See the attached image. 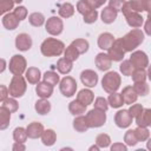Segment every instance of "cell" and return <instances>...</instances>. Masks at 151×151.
<instances>
[{"label": "cell", "instance_id": "obj_1", "mask_svg": "<svg viewBox=\"0 0 151 151\" xmlns=\"http://www.w3.org/2000/svg\"><path fill=\"white\" fill-rule=\"evenodd\" d=\"M125 52H132L144 41V32L139 28H133L127 32L123 38H119Z\"/></svg>", "mask_w": 151, "mask_h": 151}, {"label": "cell", "instance_id": "obj_2", "mask_svg": "<svg viewBox=\"0 0 151 151\" xmlns=\"http://www.w3.org/2000/svg\"><path fill=\"white\" fill-rule=\"evenodd\" d=\"M40 52L45 57H59L65 52V44L55 38H47L40 46Z\"/></svg>", "mask_w": 151, "mask_h": 151}, {"label": "cell", "instance_id": "obj_3", "mask_svg": "<svg viewBox=\"0 0 151 151\" xmlns=\"http://www.w3.org/2000/svg\"><path fill=\"white\" fill-rule=\"evenodd\" d=\"M120 84H122V78L114 71L107 72L101 79V87L109 94L117 92V90L120 87Z\"/></svg>", "mask_w": 151, "mask_h": 151}, {"label": "cell", "instance_id": "obj_4", "mask_svg": "<svg viewBox=\"0 0 151 151\" xmlns=\"http://www.w3.org/2000/svg\"><path fill=\"white\" fill-rule=\"evenodd\" d=\"M122 12H123V14H124V17L126 19V22H127V25L130 27H132V28H139L144 24V19H143L142 14L138 13V12H134L130 7V5H129L127 1L125 2Z\"/></svg>", "mask_w": 151, "mask_h": 151}, {"label": "cell", "instance_id": "obj_5", "mask_svg": "<svg viewBox=\"0 0 151 151\" xmlns=\"http://www.w3.org/2000/svg\"><path fill=\"white\" fill-rule=\"evenodd\" d=\"M26 88H27L26 78H24L22 76H13L8 86L9 96L14 98H20L25 94Z\"/></svg>", "mask_w": 151, "mask_h": 151}, {"label": "cell", "instance_id": "obj_6", "mask_svg": "<svg viewBox=\"0 0 151 151\" xmlns=\"http://www.w3.org/2000/svg\"><path fill=\"white\" fill-rule=\"evenodd\" d=\"M86 122L88 124L90 129H94V127H100L105 124L106 122V113L104 111H100L98 109H92L90 110L86 114Z\"/></svg>", "mask_w": 151, "mask_h": 151}, {"label": "cell", "instance_id": "obj_7", "mask_svg": "<svg viewBox=\"0 0 151 151\" xmlns=\"http://www.w3.org/2000/svg\"><path fill=\"white\" fill-rule=\"evenodd\" d=\"M26 67H27V61L25 57L20 54H14L11 58L9 64H8L9 72L13 76H22V73L26 72Z\"/></svg>", "mask_w": 151, "mask_h": 151}, {"label": "cell", "instance_id": "obj_8", "mask_svg": "<svg viewBox=\"0 0 151 151\" xmlns=\"http://www.w3.org/2000/svg\"><path fill=\"white\" fill-rule=\"evenodd\" d=\"M60 92L64 97H72L77 91V81L72 77H64L59 83Z\"/></svg>", "mask_w": 151, "mask_h": 151}, {"label": "cell", "instance_id": "obj_9", "mask_svg": "<svg viewBox=\"0 0 151 151\" xmlns=\"http://www.w3.org/2000/svg\"><path fill=\"white\" fill-rule=\"evenodd\" d=\"M46 32L51 35H59L64 29V22L59 17H51L45 22Z\"/></svg>", "mask_w": 151, "mask_h": 151}, {"label": "cell", "instance_id": "obj_10", "mask_svg": "<svg viewBox=\"0 0 151 151\" xmlns=\"http://www.w3.org/2000/svg\"><path fill=\"white\" fill-rule=\"evenodd\" d=\"M130 61L134 68H146L149 66V57L143 51H133L131 53Z\"/></svg>", "mask_w": 151, "mask_h": 151}, {"label": "cell", "instance_id": "obj_11", "mask_svg": "<svg viewBox=\"0 0 151 151\" xmlns=\"http://www.w3.org/2000/svg\"><path fill=\"white\" fill-rule=\"evenodd\" d=\"M125 53L126 52L120 42V39H116L114 42L112 44V46L107 50V54L113 61H122L124 59Z\"/></svg>", "mask_w": 151, "mask_h": 151}, {"label": "cell", "instance_id": "obj_12", "mask_svg": "<svg viewBox=\"0 0 151 151\" xmlns=\"http://www.w3.org/2000/svg\"><path fill=\"white\" fill-rule=\"evenodd\" d=\"M132 116L130 114L129 110H119L114 114V123L120 129H126L132 124Z\"/></svg>", "mask_w": 151, "mask_h": 151}, {"label": "cell", "instance_id": "obj_13", "mask_svg": "<svg viewBox=\"0 0 151 151\" xmlns=\"http://www.w3.org/2000/svg\"><path fill=\"white\" fill-rule=\"evenodd\" d=\"M80 80L86 87H94L99 80L98 74L93 70H84L80 73Z\"/></svg>", "mask_w": 151, "mask_h": 151}, {"label": "cell", "instance_id": "obj_14", "mask_svg": "<svg viewBox=\"0 0 151 151\" xmlns=\"http://www.w3.org/2000/svg\"><path fill=\"white\" fill-rule=\"evenodd\" d=\"M32 44H33L32 38L27 33H20L15 38V47L21 52L28 51L32 47Z\"/></svg>", "mask_w": 151, "mask_h": 151}, {"label": "cell", "instance_id": "obj_15", "mask_svg": "<svg viewBox=\"0 0 151 151\" xmlns=\"http://www.w3.org/2000/svg\"><path fill=\"white\" fill-rule=\"evenodd\" d=\"M94 64L98 67V70H100V71H107V70H110V67L112 65V59L109 57V54L101 52V53H98L97 54V57L94 59Z\"/></svg>", "mask_w": 151, "mask_h": 151}, {"label": "cell", "instance_id": "obj_16", "mask_svg": "<svg viewBox=\"0 0 151 151\" xmlns=\"http://www.w3.org/2000/svg\"><path fill=\"white\" fill-rule=\"evenodd\" d=\"M26 130H27L28 138H31V139L40 138L41 134H42V132L45 131L42 124L39 123V122H32V123H29V124L27 125Z\"/></svg>", "mask_w": 151, "mask_h": 151}, {"label": "cell", "instance_id": "obj_17", "mask_svg": "<svg viewBox=\"0 0 151 151\" xmlns=\"http://www.w3.org/2000/svg\"><path fill=\"white\" fill-rule=\"evenodd\" d=\"M114 40L116 39H114L113 34H111L109 32H104L98 37V47L103 51H107L112 46Z\"/></svg>", "mask_w": 151, "mask_h": 151}, {"label": "cell", "instance_id": "obj_18", "mask_svg": "<svg viewBox=\"0 0 151 151\" xmlns=\"http://www.w3.org/2000/svg\"><path fill=\"white\" fill-rule=\"evenodd\" d=\"M35 92L40 98H46L47 99L53 94V85H51V84H48V83L42 80V81L37 84Z\"/></svg>", "mask_w": 151, "mask_h": 151}, {"label": "cell", "instance_id": "obj_19", "mask_svg": "<svg viewBox=\"0 0 151 151\" xmlns=\"http://www.w3.org/2000/svg\"><path fill=\"white\" fill-rule=\"evenodd\" d=\"M20 24V20L15 17L14 13H7L2 17V25L8 31H13Z\"/></svg>", "mask_w": 151, "mask_h": 151}, {"label": "cell", "instance_id": "obj_20", "mask_svg": "<svg viewBox=\"0 0 151 151\" xmlns=\"http://www.w3.org/2000/svg\"><path fill=\"white\" fill-rule=\"evenodd\" d=\"M122 97L124 99V103L127 104V105H132L137 101V98H138V94L136 93L133 86H125L122 91Z\"/></svg>", "mask_w": 151, "mask_h": 151}, {"label": "cell", "instance_id": "obj_21", "mask_svg": "<svg viewBox=\"0 0 151 151\" xmlns=\"http://www.w3.org/2000/svg\"><path fill=\"white\" fill-rule=\"evenodd\" d=\"M137 126H151V109H144L137 117H136Z\"/></svg>", "mask_w": 151, "mask_h": 151}, {"label": "cell", "instance_id": "obj_22", "mask_svg": "<svg viewBox=\"0 0 151 151\" xmlns=\"http://www.w3.org/2000/svg\"><path fill=\"white\" fill-rule=\"evenodd\" d=\"M25 78L29 84L37 85L38 83H40V79H41L40 70L37 67H28L25 72Z\"/></svg>", "mask_w": 151, "mask_h": 151}, {"label": "cell", "instance_id": "obj_23", "mask_svg": "<svg viewBox=\"0 0 151 151\" xmlns=\"http://www.w3.org/2000/svg\"><path fill=\"white\" fill-rule=\"evenodd\" d=\"M93 99H94V93L91 90H88V88H83L77 94V100H79L81 104H84L86 106L92 104Z\"/></svg>", "mask_w": 151, "mask_h": 151}, {"label": "cell", "instance_id": "obj_24", "mask_svg": "<svg viewBox=\"0 0 151 151\" xmlns=\"http://www.w3.org/2000/svg\"><path fill=\"white\" fill-rule=\"evenodd\" d=\"M117 15H118V12L116 9H113L112 7H110V6L104 7V9L100 13L101 21L104 24H112L117 19Z\"/></svg>", "mask_w": 151, "mask_h": 151}, {"label": "cell", "instance_id": "obj_25", "mask_svg": "<svg viewBox=\"0 0 151 151\" xmlns=\"http://www.w3.org/2000/svg\"><path fill=\"white\" fill-rule=\"evenodd\" d=\"M34 109H35V111H37L39 114H41V116L47 114V113L51 111V103H50L46 98H40L39 100L35 101Z\"/></svg>", "mask_w": 151, "mask_h": 151}, {"label": "cell", "instance_id": "obj_26", "mask_svg": "<svg viewBox=\"0 0 151 151\" xmlns=\"http://www.w3.org/2000/svg\"><path fill=\"white\" fill-rule=\"evenodd\" d=\"M72 63L71 60H68L67 58H60L58 61H57V70L59 73L61 74H68L71 71H72Z\"/></svg>", "mask_w": 151, "mask_h": 151}, {"label": "cell", "instance_id": "obj_27", "mask_svg": "<svg viewBox=\"0 0 151 151\" xmlns=\"http://www.w3.org/2000/svg\"><path fill=\"white\" fill-rule=\"evenodd\" d=\"M86 105H84V104H81L79 100H72L70 104H68V111H70V113L71 114H73V116H80V114H83V113H85L86 112Z\"/></svg>", "mask_w": 151, "mask_h": 151}, {"label": "cell", "instance_id": "obj_28", "mask_svg": "<svg viewBox=\"0 0 151 151\" xmlns=\"http://www.w3.org/2000/svg\"><path fill=\"white\" fill-rule=\"evenodd\" d=\"M73 129L77 131V132H86L90 127H88V124L86 122V117L80 114V116H77L73 120Z\"/></svg>", "mask_w": 151, "mask_h": 151}, {"label": "cell", "instance_id": "obj_29", "mask_svg": "<svg viewBox=\"0 0 151 151\" xmlns=\"http://www.w3.org/2000/svg\"><path fill=\"white\" fill-rule=\"evenodd\" d=\"M40 138H41V142H42L44 145H46V146H52V145L55 143V140H57V133L54 132V130L47 129V130H45V131L42 132V134H41Z\"/></svg>", "mask_w": 151, "mask_h": 151}, {"label": "cell", "instance_id": "obj_30", "mask_svg": "<svg viewBox=\"0 0 151 151\" xmlns=\"http://www.w3.org/2000/svg\"><path fill=\"white\" fill-rule=\"evenodd\" d=\"M58 13L61 18L64 19H67V18H71L73 14H74V6L70 2H64L59 6V9H58Z\"/></svg>", "mask_w": 151, "mask_h": 151}, {"label": "cell", "instance_id": "obj_31", "mask_svg": "<svg viewBox=\"0 0 151 151\" xmlns=\"http://www.w3.org/2000/svg\"><path fill=\"white\" fill-rule=\"evenodd\" d=\"M107 101H109V105L113 109H119L125 104L124 99L122 97V93H117V92L110 93V96L107 98Z\"/></svg>", "mask_w": 151, "mask_h": 151}, {"label": "cell", "instance_id": "obj_32", "mask_svg": "<svg viewBox=\"0 0 151 151\" xmlns=\"http://www.w3.org/2000/svg\"><path fill=\"white\" fill-rule=\"evenodd\" d=\"M28 21L34 27H40L45 24V17L40 12H33L28 15Z\"/></svg>", "mask_w": 151, "mask_h": 151}, {"label": "cell", "instance_id": "obj_33", "mask_svg": "<svg viewBox=\"0 0 151 151\" xmlns=\"http://www.w3.org/2000/svg\"><path fill=\"white\" fill-rule=\"evenodd\" d=\"M9 120H11V112L1 106L0 107V130H5L7 129V126L9 125Z\"/></svg>", "mask_w": 151, "mask_h": 151}, {"label": "cell", "instance_id": "obj_34", "mask_svg": "<svg viewBox=\"0 0 151 151\" xmlns=\"http://www.w3.org/2000/svg\"><path fill=\"white\" fill-rule=\"evenodd\" d=\"M28 138V134H27V130L19 126V127H15L14 131H13V139L14 142H18V143H25Z\"/></svg>", "mask_w": 151, "mask_h": 151}, {"label": "cell", "instance_id": "obj_35", "mask_svg": "<svg viewBox=\"0 0 151 151\" xmlns=\"http://www.w3.org/2000/svg\"><path fill=\"white\" fill-rule=\"evenodd\" d=\"M72 45L78 50V52H79L80 54L86 53V52L88 51V47H90L88 41H87L86 39H81V38L73 40V41H72Z\"/></svg>", "mask_w": 151, "mask_h": 151}, {"label": "cell", "instance_id": "obj_36", "mask_svg": "<svg viewBox=\"0 0 151 151\" xmlns=\"http://www.w3.org/2000/svg\"><path fill=\"white\" fill-rule=\"evenodd\" d=\"M42 79H44V81H46V83H48V84H51L53 86H55L57 84L60 83L59 76L54 71H46L44 73V76H42Z\"/></svg>", "mask_w": 151, "mask_h": 151}, {"label": "cell", "instance_id": "obj_37", "mask_svg": "<svg viewBox=\"0 0 151 151\" xmlns=\"http://www.w3.org/2000/svg\"><path fill=\"white\" fill-rule=\"evenodd\" d=\"M133 88L136 91V93L140 97H145L149 94L150 92V87L145 81H140V83H134L133 84Z\"/></svg>", "mask_w": 151, "mask_h": 151}, {"label": "cell", "instance_id": "obj_38", "mask_svg": "<svg viewBox=\"0 0 151 151\" xmlns=\"http://www.w3.org/2000/svg\"><path fill=\"white\" fill-rule=\"evenodd\" d=\"M1 106H4V107H6L11 113H14V112H17L18 111V109H19V104H18V101L15 100V98L14 97H12V98H7V99H5L4 101H2V104H1Z\"/></svg>", "mask_w": 151, "mask_h": 151}, {"label": "cell", "instance_id": "obj_39", "mask_svg": "<svg viewBox=\"0 0 151 151\" xmlns=\"http://www.w3.org/2000/svg\"><path fill=\"white\" fill-rule=\"evenodd\" d=\"M64 55H65V58H67L68 60H71V61H76V60L79 58L80 53H79V52H78V50H77V48L71 44L70 46H67V47L65 48Z\"/></svg>", "mask_w": 151, "mask_h": 151}, {"label": "cell", "instance_id": "obj_40", "mask_svg": "<svg viewBox=\"0 0 151 151\" xmlns=\"http://www.w3.org/2000/svg\"><path fill=\"white\" fill-rule=\"evenodd\" d=\"M124 142L127 146H134L138 143V138L136 136L134 130H127L124 134Z\"/></svg>", "mask_w": 151, "mask_h": 151}, {"label": "cell", "instance_id": "obj_41", "mask_svg": "<svg viewBox=\"0 0 151 151\" xmlns=\"http://www.w3.org/2000/svg\"><path fill=\"white\" fill-rule=\"evenodd\" d=\"M119 70H120V72L123 73V76L130 77V76L133 73L134 67H133L132 63H131L130 59H129V60H123V61H122V64L119 65Z\"/></svg>", "mask_w": 151, "mask_h": 151}, {"label": "cell", "instance_id": "obj_42", "mask_svg": "<svg viewBox=\"0 0 151 151\" xmlns=\"http://www.w3.org/2000/svg\"><path fill=\"white\" fill-rule=\"evenodd\" d=\"M133 83H140V81H145L147 78V73L145 71V68H134L133 73L131 74Z\"/></svg>", "mask_w": 151, "mask_h": 151}, {"label": "cell", "instance_id": "obj_43", "mask_svg": "<svg viewBox=\"0 0 151 151\" xmlns=\"http://www.w3.org/2000/svg\"><path fill=\"white\" fill-rule=\"evenodd\" d=\"M96 144L103 149V147H109L110 144H111V138L109 134L106 133H99L97 137H96Z\"/></svg>", "mask_w": 151, "mask_h": 151}, {"label": "cell", "instance_id": "obj_44", "mask_svg": "<svg viewBox=\"0 0 151 151\" xmlns=\"http://www.w3.org/2000/svg\"><path fill=\"white\" fill-rule=\"evenodd\" d=\"M134 132H136V136L138 138V142H145L150 138V131L147 130V127L137 126L134 129Z\"/></svg>", "mask_w": 151, "mask_h": 151}, {"label": "cell", "instance_id": "obj_45", "mask_svg": "<svg viewBox=\"0 0 151 151\" xmlns=\"http://www.w3.org/2000/svg\"><path fill=\"white\" fill-rule=\"evenodd\" d=\"M127 2L130 5V7L134 12H138V13L144 12L146 8V0H130Z\"/></svg>", "mask_w": 151, "mask_h": 151}, {"label": "cell", "instance_id": "obj_46", "mask_svg": "<svg viewBox=\"0 0 151 151\" xmlns=\"http://www.w3.org/2000/svg\"><path fill=\"white\" fill-rule=\"evenodd\" d=\"M93 105H94V109H98V110L104 111V112H106L107 109H109V101H107V99H105L104 97H98V98H96Z\"/></svg>", "mask_w": 151, "mask_h": 151}, {"label": "cell", "instance_id": "obj_47", "mask_svg": "<svg viewBox=\"0 0 151 151\" xmlns=\"http://www.w3.org/2000/svg\"><path fill=\"white\" fill-rule=\"evenodd\" d=\"M83 18H84L83 20H84L85 24H93L98 19V12H97V9H91L90 12H87L86 14H84Z\"/></svg>", "mask_w": 151, "mask_h": 151}, {"label": "cell", "instance_id": "obj_48", "mask_svg": "<svg viewBox=\"0 0 151 151\" xmlns=\"http://www.w3.org/2000/svg\"><path fill=\"white\" fill-rule=\"evenodd\" d=\"M92 8H91V6L86 2V0H79L78 2H77V11L80 13V14H86L87 12H90Z\"/></svg>", "mask_w": 151, "mask_h": 151}, {"label": "cell", "instance_id": "obj_49", "mask_svg": "<svg viewBox=\"0 0 151 151\" xmlns=\"http://www.w3.org/2000/svg\"><path fill=\"white\" fill-rule=\"evenodd\" d=\"M14 2L12 0H0V13L5 14L6 12H9L11 9H13Z\"/></svg>", "mask_w": 151, "mask_h": 151}, {"label": "cell", "instance_id": "obj_50", "mask_svg": "<svg viewBox=\"0 0 151 151\" xmlns=\"http://www.w3.org/2000/svg\"><path fill=\"white\" fill-rule=\"evenodd\" d=\"M13 13L15 14V17H17L20 21L25 20L26 17H27V9H26V7H24V6H18V7H15L14 11H13Z\"/></svg>", "mask_w": 151, "mask_h": 151}, {"label": "cell", "instance_id": "obj_51", "mask_svg": "<svg viewBox=\"0 0 151 151\" xmlns=\"http://www.w3.org/2000/svg\"><path fill=\"white\" fill-rule=\"evenodd\" d=\"M143 110H144V107L142 106V104H132V105L129 107V112H130V114L132 116V118H136Z\"/></svg>", "mask_w": 151, "mask_h": 151}, {"label": "cell", "instance_id": "obj_52", "mask_svg": "<svg viewBox=\"0 0 151 151\" xmlns=\"http://www.w3.org/2000/svg\"><path fill=\"white\" fill-rule=\"evenodd\" d=\"M125 2H126L125 0H110V1H109V6L112 7L113 9H116L117 12H119V11L123 9Z\"/></svg>", "mask_w": 151, "mask_h": 151}, {"label": "cell", "instance_id": "obj_53", "mask_svg": "<svg viewBox=\"0 0 151 151\" xmlns=\"http://www.w3.org/2000/svg\"><path fill=\"white\" fill-rule=\"evenodd\" d=\"M107 0H86V2L91 6L92 9H97L99 7H101Z\"/></svg>", "mask_w": 151, "mask_h": 151}, {"label": "cell", "instance_id": "obj_54", "mask_svg": "<svg viewBox=\"0 0 151 151\" xmlns=\"http://www.w3.org/2000/svg\"><path fill=\"white\" fill-rule=\"evenodd\" d=\"M8 94H9L8 88H7L5 85H0V100H1V103H2L5 99L8 98Z\"/></svg>", "mask_w": 151, "mask_h": 151}, {"label": "cell", "instance_id": "obj_55", "mask_svg": "<svg viewBox=\"0 0 151 151\" xmlns=\"http://www.w3.org/2000/svg\"><path fill=\"white\" fill-rule=\"evenodd\" d=\"M127 146L123 143H114L113 145H111V151H126Z\"/></svg>", "mask_w": 151, "mask_h": 151}, {"label": "cell", "instance_id": "obj_56", "mask_svg": "<svg viewBox=\"0 0 151 151\" xmlns=\"http://www.w3.org/2000/svg\"><path fill=\"white\" fill-rule=\"evenodd\" d=\"M12 150L13 151H25L26 150V146H25V143H18L15 142L12 146Z\"/></svg>", "mask_w": 151, "mask_h": 151}, {"label": "cell", "instance_id": "obj_57", "mask_svg": "<svg viewBox=\"0 0 151 151\" xmlns=\"http://www.w3.org/2000/svg\"><path fill=\"white\" fill-rule=\"evenodd\" d=\"M144 31L147 35L151 37V20L150 19H146V21L144 22Z\"/></svg>", "mask_w": 151, "mask_h": 151}, {"label": "cell", "instance_id": "obj_58", "mask_svg": "<svg viewBox=\"0 0 151 151\" xmlns=\"http://www.w3.org/2000/svg\"><path fill=\"white\" fill-rule=\"evenodd\" d=\"M145 11L147 13L151 12V0H146V8H145Z\"/></svg>", "mask_w": 151, "mask_h": 151}, {"label": "cell", "instance_id": "obj_59", "mask_svg": "<svg viewBox=\"0 0 151 151\" xmlns=\"http://www.w3.org/2000/svg\"><path fill=\"white\" fill-rule=\"evenodd\" d=\"M1 68H0V72L2 73L4 71H5V68H6V61H5V59H1Z\"/></svg>", "mask_w": 151, "mask_h": 151}, {"label": "cell", "instance_id": "obj_60", "mask_svg": "<svg viewBox=\"0 0 151 151\" xmlns=\"http://www.w3.org/2000/svg\"><path fill=\"white\" fill-rule=\"evenodd\" d=\"M146 73H147V79L151 81V65L147 66V72Z\"/></svg>", "mask_w": 151, "mask_h": 151}, {"label": "cell", "instance_id": "obj_61", "mask_svg": "<svg viewBox=\"0 0 151 151\" xmlns=\"http://www.w3.org/2000/svg\"><path fill=\"white\" fill-rule=\"evenodd\" d=\"M99 149H100V147H99V146L96 144V145H92V146H90V149H88V150H90V151H92V150H96V151H98Z\"/></svg>", "mask_w": 151, "mask_h": 151}, {"label": "cell", "instance_id": "obj_62", "mask_svg": "<svg viewBox=\"0 0 151 151\" xmlns=\"http://www.w3.org/2000/svg\"><path fill=\"white\" fill-rule=\"evenodd\" d=\"M146 147L151 151V138H149V139L146 140Z\"/></svg>", "mask_w": 151, "mask_h": 151}, {"label": "cell", "instance_id": "obj_63", "mask_svg": "<svg viewBox=\"0 0 151 151\" xmlns=\"http://www.w3.org/2000/svg\"><path fill=\"white\" fill-rule=\"evenodd\" d=\"M14 4H21L22 2V0H12Z\"/></svg>", "mask_w": 151, "mask_h": 151}, {"label": "cell", "instance_id": "obj_64", "mask_svg": "<svg viewBox=\"0 0 151 151\" xmlns=\"http://www.w3.org/2000/svg\"><path fill=\"white\" fill-rule=\"evenodd\" d=\"M146 19H150V20H151V12L147 13V18H146Z\"/></svg>", "mask_w": 151, "mask_h": 151}]
</instances>
